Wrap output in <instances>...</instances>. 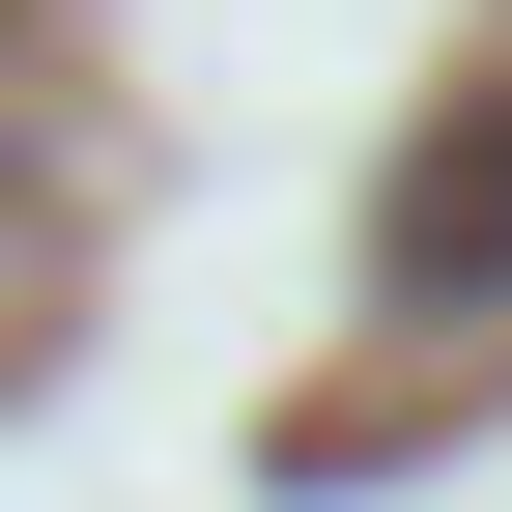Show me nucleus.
<instances>
[{"mask_svg": "<svg viewBox=\"0 0 512 512\" xmlns=\"http://www.w3.org/2000/svg\"><path fill=\"white\" fill-rule=\"evenodd\" d=\"M370 285H399V313H484V285H512V86L399 143V200H370Z\"/></svg>", "mask_w": 512, "mask_h": 512, "instance_id": "nucleus-1", "label": "nucleus"}]
</instances>
